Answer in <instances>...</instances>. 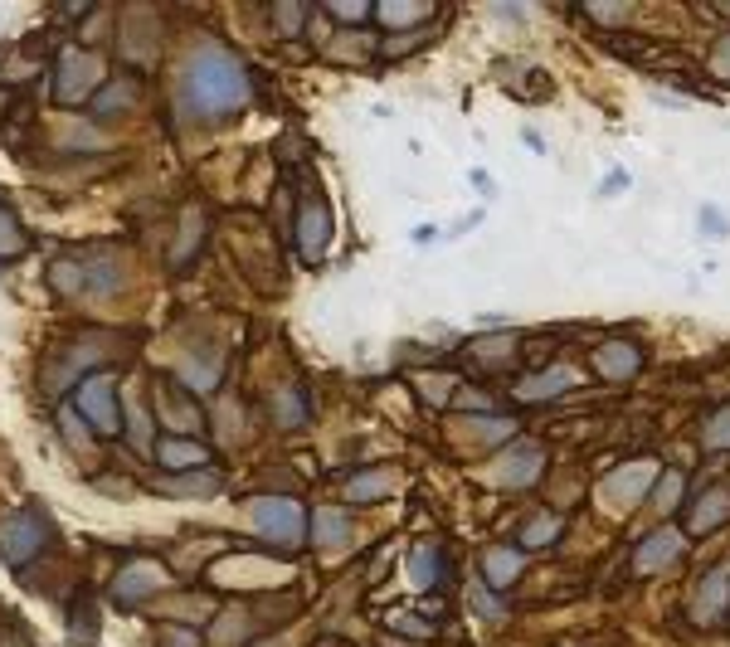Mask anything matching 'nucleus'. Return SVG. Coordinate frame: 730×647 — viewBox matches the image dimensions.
Wrapping results in <instances>:
<instances>
[{
    "instance_id": "nucleus-1",
    "label": "nucleus",
    "mask_w": 730,
    "mask_h": 647,
    "mask_svg": "<svg viewBox=\"0 0 730 647\" xmlns=\"http://www.w3.org/2000/svg\"><path fill=\"white\" fill-rule=\"evenodd\" d=\"M254 83H248V68L224 49H200L180 78V117H224V112L244 107Z\"/></svg>"
},
{
    "instance_id": "nucleus-2",
    "label": "nucleus",
    "mask_w": 730,
    "mask_h": 647,
    "mask_svg": "<svg viewBox=\"0 0 730 647\" xmlns=\"http://www.w3.org/2000/svg\"><path fill=\"white\" fill-rule=\"evenodd\" d=\"M248 511H254V526H259V536L263 541H273V545H302L307 536V511H302V501H292V497H259V501H248Z\"/></svg>"
},
{
    "instance_id": "nucleus-3",
    "label": "nucleus",
    "mask_w": 730,
    "mask_h": 647,
    "mask_svg": "<svg viewBox=\"0 0 730 647\" xmlns=\"http://www.w3.org/2000/svg\"><path fill=\"white\" fill-rule=\"evenodd\" d=\"M45 536H49V521H45L39 511H15V516H5V521H0V560L20 570L30 555H39Z\"/></svg>"
},
{
    "instance_id": "nucleus-4",
    "label": "nucleus",
    "mask_w": 730,
    "mask_h": 647,
    "mask_svg": "<svg viewBox=\"0 0 730 647\" xmlns=\"http://www.w3.org/2000/svg\"><path fill=\"white\" fill-rule=\"evenodd\" d=\"M78 414L93 419L97 433H117L122 419H117V379L112 375H88L78 385Z\"/></svg>"
},
{
    "instance_id": "nucleus-5",
    "label": "nucleus",
    "mask_w": 730,
    "mask_h": 647,
    "mask_svg": "<svg viewBox=\"0 0 730 647\" xmlns=\"http://www.w3.org/2000/svg\"><path fill=\"white\" fill-rule=\"evenodd\" d=\"M725 609H730V565H715L692 594V618L701 628H715L725 618Z\"/></svg>"
},
{
    "instance_id": "nucleus-6",
    "label": "nucleus",
    "mask_w": 730,
    "mask_h": 647,
    "mask_svg": "<svg viewBox=\"0 0 730 647\" xmlns=\"http://www.w3.org/2000/svg\"><path fill=\"white\" fill-rule=\"evenodd\" d=\"M97 78H103V64H97L93 54L68 49L64 68H59V103H83V97L97 88Z\"/></svg>"
},
{
    "instance_id": "nucleus-7",
    "label": "nucleus",
    "mask_w": 730,
    "mask_h": 647,
    "mask_svg": "<svg viewBox=\"0 0 730 647\" xmlns=\"http://www.w3.org/2000/svg\"><path fill=\"white\" fill-rule=\"evenodd\" d=\"M541 468H545V448H536V443H516V448H507V453L497 458V482H507V487H531L541 477Z\"/></svg>"
},
{
    "instance_id": "nucleus-8",
    "label": "nucleus",
    "mask_w": 730,
    "mask_h": 647,
    "mask_svg": "<svg viewBox=\"0 0 730 647\" xmlns=\"http://www.w3.org/2000/svg\"><path fill=\"white\" fill-rule=\"evenodd\" d=\"M327 238H331V209L321 200H307L302 215H298V248H302V258L307 263L321 258V253H327Z\"/></svg>"
},
{
    "instance_id": "nucleus-9",
    "label": "nucleus",
    "mask_w": 730,
    "mask_h": 647,
    "mask_svg": "<svg viewBox=\"0 0 730 647\" xmlns=\"http://www.w3.org/2000/svg\"><path fill=\"white\" fill-rule=\"evenodd\" d=\"M677 555H682V531H653L648 541L638 545V555H634V570L638 574H657V570H667V565H677Z\"/></svg>"
},
{
    "instance_id": "nucleus-10",
    "label": "nucleus",
    "mask_w": 730,
    "mask_h": 647,
    "mask_svg": "<svg viewBox=\"0 0 730 647\" xmlns=\"http://www.w3.org/2000/svg\"><path fill=\"white\" fill-rule=\"evenodd\" d=\"M721 521H730V487L701 491L692 501V511H686V531H692V536H711Z\"/></svg>"
},
{
    "instance_id": "nucleus-11",
    "label": "nucleus",
    "mask_w": 730,
    "mask_h": 647,
    "mask_svg": "<svg viewBox=\"0 0 730 647\" xmlns=\"http://www.w3.org/2000/svg\"><path fill=\"white\" fill-rule=\"evenodd\" d=\"M594 370L603 379H634L643 370V350L628 346V341H609V346L594 350Z\"/></svg>"
},
{
    "instance_id": "nucleus-12",
    "label": "nucleus",
    "mask_w": 730,
    "mask_h": 647,
    "mask_svg": "<svg viewBox=\"0 0 730 647\" xmlns=\"http://www.w3.org/2000/svg\"><path fill=\"white\" fill-rule=\"evenodd\" d=\"M157 462L166 472H190V468H205L209 462V448L195 439H166V443H157Z\"/></svg>"
},
{
    "instance_id": "nucleus-13",
    "label": "nucleus",
    "mask_w": 730,
    "mask_h": 647,
    "mask_svg": "<svg viewBox=\"0 0 730 647\" xmlns=\"http://www.w3.org/2000/svg\"><path fill=\"white\" fill-rule=\"evenodd\" d=\"M161 584H166L161 565H127V570L117 574V599L132 603V599H142V594H157Z\"/></svg>"
},
{
    "instance_id": "nucleus-14",
    "label": "nucleus",
    "mask_w": 730,
    "mask_h": 647,
    "mask_svg": "<svg viewBox=\"0 0 730 647\" xmlns=\"http://www.w3.org/2000/svg\"><path fill=\"white\" fill-rule=\"evenodd\" d=\"M653 477H657L653 462H634L628 472H619V477L609 482V497H613V501H624V506H628V501H638L643 491L653 487Z\"/></svg>"
},
{
    "instance_id": "nucleus-15",
    "label": "nucleus",
    "mask_w": 730,
    "mask_h": 647,
    "mask_svg": "<svg viewBox=\"0 0 730 647\" xmlns=\"http://www.w3.org/2000/svg\"><path fill=\"white\" fill-rule=\"evenodd\" d=\"M574 385V375L570 370H545V375H536V379H522V389H516V395L522 399H555V395H565V389Z\"/></svg>"
},
{
    "instance_id": "nucleus-16",
    "label": "nucleus",
    "mask_w": 730,
    "mask_h": 647,
    "mask_svg": "<svg viewBox=\"0 0 730 647\" xmlns=\"http://www.w3.org/2000/svg\"><path fill=\"white\" fill-rule=\"evenodd\" d=\"M312 526H317V545H346V536H350V516L341 506H321L312 516Z\"/></svg>"
},
{
    "instance_id": "nucleus-17",
    "label": "nucleus",
    "mask_w": 730,
    "mask_h": 647,
    "mask_svg": "<svg viewBox=\"0 0 730 647\" xmlns=\"http://www.w3.org/2000/svg\"><path fill=\"white\" fill-rule=\"evenodd\" d=\"M390 472H360V477H350L346 482V501L350 506H365V501H375V497H390Z\"/></svg>"
},
{
    "instance_id": "nucleus-18",
    "label": "nucleus",
    "mask_w": 730,
    "mask_h": 647,
    "mask_svg": "<svg viewBox=\"0 0 730 647\" xmlns=\"http://www.w3.org/2000/svg\"><path fill=\"white\" fill-rule=\"evenodd\" d=\"M560 531H565V516H555V511H545V516H536L526 531H522V551H541V545H551Z\"/></svg>"
},
{
    "instance_id": "nucleus-19",
    "label": "nucleus",
    "mask_w": 730,
    "mask_h": 647,
    "mask_svg": "<svg viewBox=\"0 0 730 647\" xmlns=\"http://www.w3.org/2000/svg\"><path fill=\"white\" fill-rule=\"evenodd\" d=\"M516 574H522V551H492L487 555V584L492 589H507Z\"/></svg>"
},
{
    "instance_id": "nucleus-20",
    "label": "nucleus",
    "mask_w": 730,
    "mask_h": 647,
    "mask_svg": "<svg viewBox=\"0 0 730 647\" xmlns=\"http://www.w3.org/2000/svg\"><path fill=\"white\" fill-rule=\"evenodd\" d=\"M25 229H20V219H15V209L10 205H0V258H20L25 253Z\"/></svg>"
},
{
    "instance_id": "nucleus-21",
    "label": "nucleus",
    "mask_w": 730,
    "mask_h": 647,
    "mask_svg": "<svg viewBox=\"0 0 730 647\" xmlns=\"http://www.w3.org/2000/svg\"><path fill=\"white\" fill-rule=\"evenodd\" d=\"M307 419V399L298 395V389H278V399H273V424L278 429H298Z\"/></svg>"
},
{
    "instance_id": "nucleus-22",
    "label": "nucleus",
    "mask_w": 730,
    "mask_h": 647,
    "mask_svg": "<svg viewBox=\"0 0 730 647\" xmlns=\"http://www.w3.org/2000/svg\"><path fill=\"white\" fill-rule=\"evenodd\" d=\"M180 379H186L195 395H209L215 379H219V360H186V365H180Z\"/></svg>"
},
{
    "instance_id": "nucleus-23",
    "label": "nucleus",
    "mask_w": 730,
    "mask_h": 647,
    "mask_svg": "<svg viewBox=\"0 0 730 647\" xmlns=\"http://www.w3.org/2000/svg\"><path fill=\"white\" fill-rule=\"evenodd\" d=\"M410 574H414V584H439V551L433 545H419L414 560H410Z\"/></svg>"
},
{
    "instance_id": "nucleus-24",
    "label": "nucleus",
    "mask_w": 730,
    "mask_h": 647,
    "mask_svg": "<svg viewBox=\"0 0 730 647\" xmlns=\"http://www.w3.org/2000/svg\"><path fill=\"white\" fill-rule=\"evenodd\" d=\"M375 15H380L385 25H419L429 15V5H404V0H390V5H380Z\"/></svg>"
},
{
    "instance_id": "nucleus-25",
    "label": "nucleus",
    "mask_w": 730,
    "mask_h": 647,
    "mask_svg": "<svg viewBox=\"0 0 730 647\" xmlns=\"http://www.w3.org/2000/svg\"><path fill=\"white\" fill-rule=\"evenodd\" d=\"M157 404H161V414H166V424H171V429H195L186 419V404L176 399V389H157Z\"/></svg>"
},
{
    "instance_id": "nucleus-26",
    "label": "nucleus",
    "mask_w": 730,
    "mask_h": 647,
    "mask_svg": "<svg viewBox=\"0 0 730 647\" xmlns=\"http://www.w3.org/2000/svg\"><path fill=\"white\" fill-rule=\"evenodd\" d=\"M682 472H667L663 477V482H657V491H653V497H657V511H672V501H677L682 497Z\"/></svg>"
},
{
    "instance_id": "nucleus-27",
    "label": "nucleus",
    "mask_w": 730,
    "mask_h": 647,
    "mask_svg": "<svg viewBox=\"0 0 730 647\" xmlns=\"http://www.w3.org/2000/svg\"><path fill=\"white\" fill-rule=\"evenodd\" d=\"M706 448H730V404L706 424Z\"/></svg>"
},
{
    "instance_id": "nucleus-28",
    "label": "nucleus",
    "mask_w": 730,
    "mask_h": 647,
    "mask_svg": "<svg viewBox=\"0 0 730 647\" xmlns=\"http://www.w3.org/2000/svg\"><path fill=\"white\" fill-rule=\"evenodd\" d=\"M166 491H215V477L200 472V477H176V482H161Z\"/></svg>"
},
{
    "instance_id": "nucleus-29",
    "label": "nucleus",
    "mask_w": 730,
    "mask_h": 647,
    "mask_svg": "<svg viewBox=\"0 0 730 647\" xmlns=\"http://www.w3.org/2000/svg\"><path fill=\"white\" fill-rule=\"evenodd\" d=\"M331 15H336V20H350V25H356V20H365V15H370V5H360V0H331Z\"/></svg>"
},
{
    "instance_id": "nucleus-30",
    "label": "nucleus",
    "mask_w": 730,
    "mask_h": 647,
    "mask_svg": "<svg viewBox=\"0 0 730 647\" xmlns=\"http://www.w3.org/2000/svg\"><path fill=\"white\" fill-rule=\"evenodd\" d=\"M132 103H137V88H132V83H127V88H107L103 97H97V107H103V112H107V107H132Z\"/></svg>"
},
{
    "instance_id": "nucleus-31",
    "label": "nucleus",
    "mask_w": 730,
    "mask_h": 647,
    "mask_svg": "<svg viewBox=\"0 0 730 647\" xmlns=\"http://www.w3.org/2000/svg\"><path fill=\"white\" fill-rule=\"evenodd\" d=\"M273 20L283 25L288 35H298V25H302V5H278V10H273Z\"/></svg>"
},
{
    "instance_id": "nucleus-32",
    "label": "nucleus",
    "mask_w": 730,
    "mask_h": 647,
    "mask_svg": "<svg viewBox=\"0 0 730 647\" xmlns=\"http://www.w3.org/2000/svg\"><path fill=\"white\" fill-rule=\"evenodd\" d=\"M166 647H200V638L186 628H166Z\"/></svg>"
},
{
    "instance_id": "nucleus-33",
    "label": "nucleus",
    "mask_w": 730,
    "mask_h": 647,
    "mask_svg": "<svg viewBox=\"0 0 730 647\" xmlns=\"http://www.w3.org/2000/svg\"><path fill=\"white\" fill-rule=\"evenodd\" d=\"M715 78L730 83V35L721 39V49H715Z\"/></svg>"
},
{
    "instance_id": "nucleus-34",
    "label": "nucleus",
    "mask_w": 730,
    "mask_h": 647,
    "mask_svg": "<svg viewBox=\"0 0 730 647\" xmlns=\"http://www.w3.org/2000/svg\"><path fill=\"white\" fill-rule=\"evenodd\" d=\"M701 224H706V229H711V238H725V219L721 215H715V209L706 205V209H701Z\"/></svg>"
},
{
    "instance_id": "nucleus-35",
    "label": "nucleus",
    "mask_w": 730,
    "mask_h": 647,
    "mask_svg": "<svg viewBox=\"0 0 730 647\" xmlns=\"http://www.w3.org/2000/svg\"><path fill=\"white\" fill-rule=\"evenodd\" d=\"M584 15H594V20H609V25H613V20H624V15H628V5H624V10H603V5H584Z\"/></svg>"
},
{
    "instance_id": "nucleus-36",
    "label": "nucleus",
    "mask_w": 730,
    "mask_h": 647,
    "mask_svg": "<svg viewBox=\"0 0 730 647\" xmlns=\"http://www.w3.org/2000/svg\"><path fill=\"white\" fill-rule=\"evenodd\" d=\"M619 186H628V176H624V171H613L609 180H603V195H609V190H619Z\"/></svg>"
}]
</instances>
